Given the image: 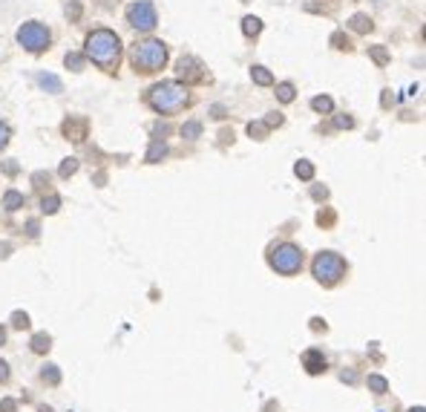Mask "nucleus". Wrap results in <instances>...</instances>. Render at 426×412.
<instances>
[{"mask_svg":"<svg viewBox=\"0 0 426 412\" xmlns=\"http://www.w3.org/2000/svg\"><path fill=\"white\" fill-rule=\"evenodd\" d=\"M84 58H90L98 70L116 72L121 63V38L112 29H95L87 35Z\"/></svg>","mask_w":426,"mask_h":412,"instance_id":"nucleus-1","label":"nucleus"},{"mask_svg":"<svg viewBox=\"0 0 426 412\" xmlns=\"http://www.w3.org/2000/svg\"><path fill=\"white\" fill-rule=\"evenodd\" d=\"M144 101L161 115H173L190 104V95L185 84H179V81H161V84H153L144 92Z\"/></svg>","mask_w":426,"mask_h":412,"instance_id":"nucleus-2","label":"nucleus"},{"mask_svg":"<svg viewBox=\"0 0 426 412\" xmlns=\"http://www.w3.org/2000/svg\"><path fill=\"white\" fill-rule=\"evenodd\" d=\"M130 63H133V70L139 75H156L168 63V43L159 38L136 41L130 46Z\"/></svg>","mask_w":426,"mask_h":412,"instance_id":"nucleus-3","label":"nucleus"},{"mask_svg":"<svg viewBox=\"0 0 426 412\" xmlns=\"http://www.w3.org/2000/svg\"><path fill=\"white\" fill-rule=\"evenodd\" d=\"M346 271H349L346 259H343L340 254H334V251H320L314 257V262H311V274H314V279L325 288L337 286L340 279L346 277Z\"/></svg>","mask_w":426,"mask_h":412,"instance_id":"nucleus-4","label":"nucleus"},{"mask_svg":"<svg viewBox=\"0 0 426 412\" xmlns=\"http://www.w3.org/2000/svg\"><path fill=\"white\" fill-rule=\"evenodd\" d=\"M268 262L276 274L291 277L303 268V251H300V245H294V242H280L268 251Z\"/></svg>","mask_w":426,"mask_h":412,"instance_id":"nucleus-5","label":"nucleus"},{"mask_svg":"<svg viewBox=\"0 0 426 412\" xmlns=\"http://www.w3.org/2000/svg\"><path fill=\"white\" fill-rule=\"evenodd\" d=\"M18 43L26 49V52L32 55H41L43 49H49V43H52V32H49L43 23L38 21H29L18 29Z\"/></svg>","mask_w":426,"mask_h":412,"instance_id":"nucleus-6","label":"nucleus"},{"mask_svg":"<svg viewBox=\"0 0 426 412\" xmlns=\"http://www.w3.org/2000/svg\"><path fill=\"white\" fill-rule=\"evenodd\" d=\"M127 23L139 32H153L156 23H159L156 6L150 3V0H136V3H130L127 6Z\"/></svg>","mask_w":426,"mask_h":412,"instance_id":"nucleus-7","label":"nucleus"},{"mask_svg":"<svg viewBox=\"0 0 426 412\" xmlns=\"http://www.w3.org/2000/svg\"><path fill=\"white\" fill-rule=\"evenodd\" d=\"M176 75H179V81H185V84H205V81H210L207 67L196 55H182V58H179L176 61Z\"/></svg>","mask_w":426,"mask_h":412,"instance_id":"nucleus-8","label":"nucleus"},{"mask_svg":"<svg viewBox=\"0 0 426 412\" xmlns=\"http://www.w3.org/2000/svg\"><path fill=\"white\" fill-rule=\"evenodd\" d=\"M87 130H90V121L84 115H70V119H63V124H61V133L75 144L87 139Z\"/></svg>","mask_w":426,"mask_h":412,"instance_id":"nucleus-9","label":"nucleus"},{"mask_svg":"<svg viewBox=\"0 0 426 412\" xmlns=\"http://www.w3.org/2000/svg\"><path fill=\"white\" fill-rule=\"evenodd\" d=\"M303 366H305V372L308 375H320V372H325V357H323V352L320 349H308V352H303Z\"/></svg>","mask_w":426,"mask_h":412,"instance_id":"nucleus-10","label":"nucleus"},{"mask_svg":"<svg viewBox=\"0 0 426 412\" xmlns=\"http://www.w3.org/2000/svg\"><path fill=\"white\" fill-rule=\"evenodd\" d=\"M349 26H352V32H357V35H369V32L374 29V21L369 18V14L357 12V14H352V18H349Z\"/></svg>","mask_w":426,"mask_h":412,"instance_id":"nucleus-11","label":"nucleus"},{"mask_svg":"<svg viewBox=\"0 0 426 412\" xmlns=\"http://www.w3.org/2000/svg\"><path fill=\"white\" fill-rule=\"evenodd\" d=\"M165 156H168V144L161 141V139H153V144H150V150H147L144 161H147V164H156V161H161Z\"/></svg>","mask_w":426,"mask_h":412,"instance_id":"nucleus-12","label":"nucleus"},{"mask_svg":"<svg viewBox=\"0 0 426 412\" xmlns=\"http://www.w3.org/2000/svg\"><path fill=\"white\" fill-rule=\"evenodd\" d=\"M311 110L320 112V115H329L334 110V98L332 95H314L311 98Z\"/></svg>","mask_w":426,"mask_h":412,"instance_id":"nucleus-13","label":"nucleus"},{"mask_svg":"<svg viewBox=\"0 0 426 412\" xmlns=\"http://www.w3.org/2000/svg\"><path fill=\"white\" fill-rule=\"evenodd\" d=\"M38 84H41L46 92H63L61 78H58V75H52V72H41V75H38Z\"/></svg>","mask_w":426,"mask_h":412,"instance_id":"nucleus-14","label":"nucleus"},{"mask_svg":"<svg viewBox=\"0 0 426 412\" xmlns=\"http://www.w3.org/2000/svg\"><path fill=\"white\" fill-rule=\"evenodd\" d=\"M251 78H254V84H259V87H271L274 84V75L265 67H259V63H254V67H251Z\"/></svg>","mask_w":426,"mask_h":412,"instance_id":"nucleus-15","label":"nucleus"},{"mask_svg":"<svg viewBox=\"0 0 426 412\" xmlns=\"http://www.w3.org/2000/svg\"><path fill=\"white\" fill-rule=\"evenodd\" d=\"M23 205H26L23 193H18V190H6V193H3V208H6V210H21Z\"/></svg>","mask_w":426,"mask_h":412,"instance_id":"nucleus-16","label":"nucleus"},{"mask_svg":"<svg viewBox=\"0 0 426 412\" xmlns=\"http://www.w3.org/2000/svg\"><path fill=\"white\" fill-rule=\"evenodd\" d=\"M32 352H38V355H43V352H49V349H52V337H49L46 332H38L35 337H32Z\"/></svg>","mask_w":426,"mask_h":412,"instance_id":"nucleus-17","label":"nucleus"},{"mask_svg":"<svg viewBox=\"0 0 426 412\" xmlns=\"http://www.w3.org/2000/svg\"><path fill=\"white\" fill-rule=\"evenodd\" d=\"M41 381L49 384V386H58V384H61V369H58L55 364H46V366L41 369Z\"/></svg>","mask_w":426,"mask_h":412,"instance_id":"nucleus-18","label":"nucleus"},{"mask_svg":"<svg viewBox=\"0 0 426 412\" xmlns=\"http://www.w3.org/2000/svg\"><path fill=\"white\" fill-rule=\"evenodd\" d=\"M369 58L378 63V67H389V61H392V58H389V49L381 46V43H378V46H369Z\"/></svg>","mask_w":426,"mask_h":412,"instance_id":"nucleus-19","label":"nucleus"},{"mask_svg":"<svg viewBox=\"0 0 426 412\" xmlns=\"http://www.w3.org/2000/svg\"><path fill=\"white\" fill-rule=\"evenodd\" d=\"M294 173H297L303 182H311V179H314V164H311L308 159H300L297 164H294Z\"/></svg>","mask_w":426,"mask_h":412,"instance_id":"nucleus-20","label":"nucleus"},{"mask_svg":"<svg viewBox=\"0 0 426 412\" xmlns=\"http://www.w3.org/2000/svg\"><path fill=\"white\" fill-rule=\"evenodd\" d=\"M242 32H245L248 38H256L259 32H262V21L254 18V14H248V18H242Z\"/></svg>","mask_w":426,"mask_h":412,"instance_id":"nucleus-21","label":"nucleus"},{"mask_svg":"<svg viewBox=\"0 0 426 412\" xmlns=\"http://www.w3.org/2000/svg\"><path fill=\"white\" fill-rule=\"evenodd\" d=\"M294 95H297V90H294L291 81H283V84H276V98H280L283 104H291Z\"/></svg>","mask_w":426,"mask_h":412,"instance_id":"nucleus-22","label":"nucleus"},{"mask_svg":"<svg viewBox=\"0 0 426 412\" xmlns=\"http://www.w3.org/2000/svg\"><path fill=\"white\" fill-rule=\"evenodd\" d=\"M63 63H67V70L81 72V70H84V63H87V58L81 52H67V55H63Z\"/></svg>","mask_w":426,"mask_h":412,"instance_id":"nucleus-23","label":"nucleus"},{"mask_svg":"<svg viewBox=\"0 0 426 412\" xmlns=\"http://www.w3.org/2000/svg\"><path fill=\"white\" fill-rule=\"evenodd\" d=\"M332 46L340 49V52H352V41H349L346 32H334V35H332Z\"/></svg>","mask_w":426,"mask_h":412,"instance_id":"nucleus-24","label":"nucleus"},{"mask_svg":"<svg viewBox=\"0 0 426 412\" xmlns=\"http://www.w3.org/2000/svg\"><path fill=\"white\" fill-rule=\"evenodd\" d=\"M58 208H61V196H58V193L43 196V202H41V210H43V213H58Z\"/></svg>","mask_w":426,"mask_h":412,"instance_id":"nucleus-25","label":"nucleus"},{"mask_svg":"<svg viewBox=\"0 0 426 412\" xmlns=\"http://www.w3.org/2000/svg\"><path fill=\"white\" fill-rule=\"evenodd\" d=\"M369 389L383 395V392H389V381H386L383 375H369Z\"/></svg>","mask_w":426,"mask_h":412,"instance_id":"nucleus-26","label":"nucleus"},{"mask_svg":"<svg viewBox=\"0 0 426 412\" xmlns=\"http://www.w3.org/2000/svg\"><path fill=\"white\" fill-rule=\"evenodd\" d=\"M182 136L190 139V141H193V139H199V136H202V124H199V121H185Z\"/></svg>","mask_w":426,"mask_h":412,"instance_id":"nucleus-27","label":"nucleus"},{"mask_svg":"<svg viewBox=\"0 0 426 412\" xmlns=\"http://www.w3.org/2000/svg\"><path fill=\"white\" fill-rule=\"evenodd\" d=\"M268 133H271V130L262 124V121H251V124H248V136H251V139H259V141H262Z\"/></svg>","mask_w":426,"mask_h":412,"instance_id":"nucleus-28","label":"nucleus"},{"mask_svg":"<svg viewBox=\"0 0 426 412\" xmlns=\"http://www.w3.org/2000/svg\"><path fill=\"white\" fill-rule=\"evenodd\" d=\"M75 170H78V159H63V161H61V168H58L61 179H70Z\"/></svg>","mask_w":426,"mask_h":412,"instance_id":"nucleus-29","label":"nucleus"},{"mask_svg":"<svg viewBox=\"0 0 426 412\" xmlns=\"http://www.w3.org/2000/svg\"><path fill=\"white\" fill-rule=\"evenodd\" d=\"M334 219H337V217H334V210H332V208H325V210L317 213V225H320V228H332Z\"/></svg>","mask_w":426,"mask_h":412,"instance_id":"nucleus-30","label":"nucleus"},{"mask_svg":"<svg viewBox=\"0 0 426 412\" xmlns=\"http://www.w3.org/2000/svg\"><path fill=\"white\" fill-rule=\"evenodd\" d=\"M283 121H285V119H283V112H268L262 124H265L268 130H274V127H283Z\"/></svg>","mask_w":426,"mask_h":412,"instance_id":"nucleus-31","label":"nucleus"},{"mask_svg":"<svg viewBox=\"0 0 426 412\" xmlns=\"http://www.w3.org/2000/svg\"><path fill=\"white\" fill-rule=\"evenodd\" d=\"M12 326L14 328H29V315H26V311H14V315H12Z\"/></svg>","mask_w":426,"mask_h":412,"instance_id":"nucleus-32","label":"nucleus"},{"mask_svg":"<svg viewBox=\"0 0 426 412\" xmlns=\"http://www.w3.org/2000/svg\"><path fill=\"white\" fill-rule=\"evenodd\" d=\"M9 139H12V130H9V124L6 121H0V150L9 144Z\"/></svg>","mask_w":426,"mask_h":412,"instance_id":"nucleus-33","label":"nucleus"},{"mask_svg":"<svg viewBox=\"0 0 426 412\" xmlns=\"http://www.w3.org/2000/svg\"><path fill=\"white\" fill-rule=\"evenodd\" d=\"M334 127H340V130H352V127H354V119H352V115H337V119H334Z\"/></svg>","mask_w":426,"mask_h":412,"instance_id":"nucleus-34","label":"nucleus"},{"mask_svg":"<svg viewBox=\"0 0 426 412\" xmlns=\"http://www.w3.org/2000/svg\"><path fill=\"white\" fill-rule=\"evenodd\" d=\"M32 182H35V188H38V190H43V188L49 185V176H46L43 170H38L35 176H32Z\"/></svg>","mask_w":426,"mask_h":412,"instance_id":"nucleus-35","label":"nucleus"},{"mask_svg":"<svg viewBox=\"0 0 426 412\" xmlns=\"http://www.w3.org/2000/svg\"><path fill=\"white\" fill-rule=\"evenodd\" d=\"M311 196H314L317 202H323V199H329V188H320V185H314L311 188Z\"/></svg>","mask_w":426,"mask_h":412,"instance_id":"nucleus-36","label":"nucleus"},{"mask_svg":"<svg viewBox=\"0 0 426 412\" xmlns=\"http://www.w3.org/2000/svg\"><path fill=\"white\" fill-rule=\"evenodd\" d=\"M67 14H70L72 21H78V14H81V3H78V0H72V3L67 6Z\"/></svg>","mask_w":426,"mask_h":412,"instance_id":"nucleus-37","label":"nucleus"},{"mask_svg":"<svg viewBox=\"0 0 426 412\" xmlns=\"http://www.w3.org/2000/svg\"><path fill=\"white\" fill-rule=\"evenodd\" d=\"M6 381H9V364L0 360V384H6Z\"/></svg>","mask_w":426,"mask_h":412,"instance_id":"nucleus-38","label":"nucleus"},{"mask_svg":"<svg viewBox=\"0 0 426 412\" xmlns=\"http://www.w3.org/2000/svg\"><path fill=\"white\" fill-rule=\"evenodd\" d=\"M210 112H213V119H219V121L225 119V107H222V104H213V107H210Z\"/></svg>","mask_w":426,"mask_h":412,"instance_id":"nucleus-39","label":"nucleus"},{"mask_svg":"<svg viewBox=\"0 0 426 412\" xmlns=\"http://www.w3.org/2000/svg\"><path fill=\"white\" fill-rule=\"evenodd\" d=\"M0 409H3V412H18V404H14L12 398H6L3 404H0Z\"/></svg>","mask_w":426,"mask_h":412,"instance_id":"nucleus-40","label":"nucleus"},{"mask_svg":"<svg viewBox=\"0 0 426 412\" xmlns=\"http://www.w3.org/2000/svg\"><path fill=\"white\" fill-rule=\"evenodd\" d=\"M3 340H6V328H3V326H0V343H3Z\"/></svg>","mask_w":426,"mask_h":412,"instance_id":"nucleus-41","label":"nucleus"},{"mask_svg":"<svg viewBox=\"0 0 426 412\" xmlns=\"http://www.w3.org/2000/svg\"><path fill=\"white\" fill-rule=\"evenodd\" d=\"M409 412H426L423 406H412V409H409Z\"/></svg>","mask_w":426,"mask_h":412,"instance_id":"nucleus-42","label":"nucleus"},{"mask_svg":"<svg viewBox=\"0 0 426 412\" xmlns=\"http://www.w3.org/2000/svg\"><path fill=\"white\" fill-rule=\"evenodd\" d=\"M41 412H52V409H49V406H41Z\"/></svg>","mask_w":426,"mask_h":412,"instance_id":"nucleus-43","label":"nucleus"},{"mask_svg":"<svg viewBox=\"0 0 426 412\" xmlns=\"http://www.w3.org/2000/svg\"><path fill=\"white\" fill-rule=\"evenodd\" d=\"M242 3H248V0H242Z\"/></svg>","mask_w":426,"mask_h":412,"instance_id":"nucleus-44","label":"nucleus"}]
</instances>
